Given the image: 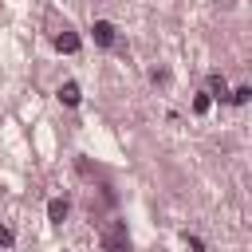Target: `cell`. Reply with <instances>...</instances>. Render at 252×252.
<instances>
[{
    "label": "cell",
    "mask_w": 252,
    "mask_h": 252,
    "mask_svg": "<svg viewBox=\"0 0 252 252\" xmlns=\"http://www.w3.org/2000/svg\"><path fill=\"white\" fill-rule=\"evenodd\" d=\"M102 252H130V232L126 220H110L102 228Z\"/></svg>",
    "instance_id": "1"
},
{
    "label": "cell",
    "mask_w": 252,
    "mask_h": 252,
    "mask_svg": "<svg viewBox=\"0 0 252 252\" xmlns=\"http://www.w3.org/2000/svg\"><path fill=\"white\" fill-rule=\"evenodd\" d=\"M91 35H94V43H98V47H110V43H114V24H106V20H94Z\"/></svg>",
    "instance_id": "2"
},
{
    "label": "cell",
    "mask_w": 252,
    "mask_h": 252,
    "mask_svg": "<svg viewBox=\"0 0 252 252\" xmlns=\"http://www.w3.org/2000/svg\"><path fill=\"white\" fill-rule=\"evenodd\" d=\"M67 213H71V205H67L63 197H51V201H47V220H51V224H63Z\"/></svg>",
    "instance_id": "3"
},
{
    "label": "cell",
    "mask_w": 252,
    "mask_h": 252,
    "mask_svg": "<svg viewBox=\"0 0 252 252\" xmlns=\"http://www.w3.org/2000/svg\"><path fill=\"white\" fill-rule=\"evenodd\" d=\"M59 102H63V106H79V102H83L79 83H63V87H59Z\"/></svg>",
    "instance_id": "4"
},
{
    "label": "cell",
    "mask_w": 252,
    "mask_h": 252,
    "mask_svg": "<svg viewBox=\"0 0 252 252\" xmlns=\"http://www.w3.org/2000/svg\"><path fill=\"white\" fill-rule=\"evenodd\" d=\"M55 51H67V55H75V51H79V35H75V32H63V35H55Z\"/></svg>",
    "instance_id": "5"
},
{
    "label": "cell",
    "mask_w": 252,
    "mask_h": 252,
    "mask_svg": "<svg viewBox=\"0 0 252 252\" xmlns=\"http://www.w3.org/2000/svg\"><path fill=\"white\" fill-rule=\"evenodd\" d=\"M209 94H213V98H228V83H224V75H209Z\"/></svg>",
    "instance_id": "6"
},
{
    "label": "cell",
    "mask_w": 252,
    "mask_h": 252,
    "mask_svg": "<svg viewBox=\"0 0 252 252\" xmlns=\"http://www.w3.org/2000/svg\"><path fill=\"white\" fill-rule=\"evenodd\" d=\"M248 94H252V91H248V87H236V91H232V94H228V98H232V102H236V106H240V102H248Z\"/></svg>",
    "instance_id": "7"
},
{
    "label": "cell",
    "mask_w": 252,
    "mask_h": 252,
    "mask_svg": "<svg viewBox=\"0 0 252 252\" xmlns=\"http://www.w3.org/2000/svg\"><path fill=\"white\" fill-rule=\"evenodd\" d=\"M12 240H16V236H12V228H8V224H0V248H12Z\"/></svg>",
    "instance_id": "8"
},
{
    "label": "cell",
    "mask_w": 252,
    "mask_h": 252,
    "mask_svg": "<svg viewBox=\"0 0 252 252\" xmlns=\"http://www.w3.org/2000/svg\"><path fill=\"white\" fill-rule=\"evenodd\" d=\"M193 110L205 114V110H209V94H197V98H193Z\"/></svg>",
    "instance_id": "9"
},
{
    "label": "cell",
    "mask_w": 252,
    "mask_h": 252,
    "mask_svg": "<svg viewBox=\"0 0 252 252\" xmlns=\"http://www.w3.org/2000/svg\"><path fill=\"white\" fill-rule=\"evenodd\" d=\"M185 244H189V248H193V252H205V244H201V240H197V236H189V232H185Z\"/></svg>",
    "instance_id": "10"
}]
</instances>
